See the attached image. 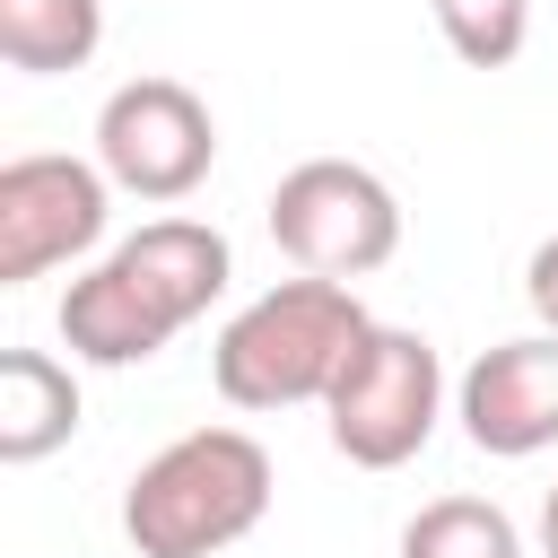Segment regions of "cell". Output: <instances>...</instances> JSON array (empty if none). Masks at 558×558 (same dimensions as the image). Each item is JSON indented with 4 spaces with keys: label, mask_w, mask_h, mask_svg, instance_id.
Returning <instances> with one entry per match:
<instances>
[{
    "label": "cell",
    "mask_w": 558,
    "mask_h": 558,
    "mask_svg": "<svg viewBox=\"0 0 558 558\" xmlns=\"http://www.w3.org/2000/svg\"><path fill=\"white\" fill-rule=\"evenodd\" d=\"M375 331V314L357 305V288L340 279H279L262 288L209 349V384L227 410H305V401H331L349 349Z\"/></svg>",
    "instance_id": "obj_1"
},
{
    "label": "cell",
    "mask_w": 558,
    "mask_h": 558,
    "mask_svg": "<svg viewBox=\"0 0 558 558\" xmlns=\"http://www.w3.org/2000/svg\"><path fill=\"white\" fill-rule=\"evenodd\" d=\"M270 514V453L244 427H192L148 453L122 488V532L140 558H218Z\"/></svg>",
    "instance_id": "obj_2"
},
{
    "label": "cell",
    "mask_w": 558,
    "mask_h": 558,
    "mask_svg": "<svg viewBox=\"0 0 558 558\" xmlns=\"http://www.w3.org/2000/svg\"><path fill=\"white\" fill-rule=\"evenodd\" d=\"M270 244L305 270V279H366L401 253V201L375 166L349 157H305L279 174L270 192Z\"/></svg>",
    "instance_id": "obj_3"
},
{
    "label": "cell",
    "mask_w": 558,
    "mask_h": 558,
    "mask_svg": "<svg viewBox=\"0 0 558 558\" xmlns=\"http://www.w3.org/2000/svg\"><path fill=\"white\" fill-rule=\"evenodd\" d=\"M436 418H445V366L427 331H401V323H375L323 401V427L357 471H401L436 436Z\"/></svg>",
    "instance_id": "obj_4"
},
{
    "label": "cell",
    "mask_w": 558,
    "mask_h": 558,
    "mask_svg": "<svg viewBox=\"0 0 558 558\" xmlns=\"http://www.w3.org/2000/svg\"><path fill=\"white\" fill-rule=\"evenodd\" d=\"M96 166L131 201H183L218 166V122L183 78H122L96 113Z\"/></svg>",
    "instance_id": "obj_5"
},
{
    "label": "cell",
    "mask_w": 558,
    "mask_h": 558,
    "mask_svg": "<svg viewBox=\"0 0 558 558\" xmlns=\"http://www.w3.org/2000/svg\"><path fill=\"white\" fill-rule=\"evenodd\" d=\"M113 218V183L87 157H9L0 166V288H26L78 253H96Z\"/></svg>",
    "instance_id": "obj_6"
},
{
    "label": "cell",
    "mask_w": 558,
    "mask_h": 558,
    "mask_svg": "<svg viewBox=\"0 0 558 558\" xmlns=\"http://www.w3.org/2000/svg\"><path fill=\"white\" fill-rule=\"evenodd\" d=\"M462 436L497 462H523V453H549L558 445V340L549 331H523V340H497L471 357L462 392Z\"/></svg>",
    "instance_id": "obj_7"
},
{
    "label": "cell",
    "mask_w": 558,
    "mask_h": 558,
    "mask_svg": "<svg viewBox=\"0 0 558 558\" xmlns=\"http://www.w3.org/2000/svg\"><path fill=\"white\" fill-rule=\"evenodd\" d=\"M105 262L140 288V305H148L166 331L201 323V314L227 296V279H235L227 235H218V227H201V218H148V227H140V235H122Z\"/></svg>",
    "instance_id": "obj_8"
},
{
    "label": "cell",
    "mask_w": 558,
    "mask_h": 558,
    "mask_svg": "<svg viewBox=\"0 0 558 558\" xmlns=\"http://www.w3.org/2000/svg\"><path fill=\"white\" fill-rule=\"evenodd\" d=\"M166 340H174V331L140 305V288H131L113 262H96V270L70 279V296H61V349H70L78 366H148Z\"/></svg>",
    "instance_id": "obj_9"
},
{
    "label": "cell",
    "mask_w": 558,
    "mask_h": 558,
    "mask_svg": "<svg viewBox=\"0 0 558 558\" xmlns=\"http://www.w3.org/2000/svg\"><path fill=\"white\" fill-rule=\"evenodd\" d=\"M70 436H78V375L44 349H9L0 357V462L26 471L61 453Z\"/></svg>",
    "instance_id": "obj_10"
},
{
    "label": "cell",
    "mask_w": 558,
    "mask_h": 558,
    "mask_svg": "<svg viewBox=\"0 0 558 558\" xmlns=\"http://www.w3.org/2000/svg\"><path fill=\"white\" fill-rule=\"evenodd\" d=\"M105 44V0H0V61L26 78L87 70Z\"/></svg>",
    "instance_id": "obj_11"
},
{
    "label": "cell",
    "mask_w": 558,
    "mask_h": 558,
    "mask_svg": "<svg viewBox=\"0 0 558 558\" xmlns=\"http://www.w3.org/2000/svg\"><path fill=\"white\" fill-rule=\"evenodd\" d=\"M401 558H523V532L488 497H436V506L410 514Z\"/></svg>",
    "instance_id": "obj_12"
},
{
    "label": "cell",
    "mask_w": 558,
    "mask_h": 558,
    "mask_svg": "<svg viewBox=\"0 0 558 558\" xmlns=\"http://www.w3.org/2000/svg\"><path fill=\"white\" fill-rule=\"evenodd\" d=\"M436 35L471 70H506L532 35V0H436Z\"/></svg>",
    "instance_id": "obj_13"
},
{
    "label": "cell",
    "mask_w": 558,
    "mask_h": 558,
    "mask_svg": "<svg viewBox=\"0 0 558 558\" xmlns=\"http://www.w3.org/2000/svg\"><path fill=\"white\" fill-rule=\"evenodd\" d=\"M523 296H532L541 331L558 340V235H549V244H532V262H523Z\"/></svg>",
    "instance_id": "obj_14"
},
{
    "label": "cell",
    "mask_w": 558,
    "mask_h": 558,
    "mask_svg": "<svg viewBox=\"0 0 558 558\" xmlns=\"http://www.w3.org/2000/svg\"><path fill=\"white\" fill-rule=\"evenodd\" d=\"M541 558H558V488L541 497Z\"/></svg>",
    "instance_id": "obj_15"
}]
</instances>
